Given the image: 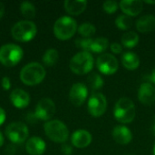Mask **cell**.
Segmentation results:
<instances>
[{"mask_svg": "<svg viewBox=\"0 0 155 155\" xmlns=\"http://www.w3.org/2000/svg\"><path fill=\"white\" fill-rule=\"evenodd\" d=\"M93 42L92 38H79L75 40V45L83 50H84L85 52L90 51V47H91V44Z\"/></svg>", "mask_w": 155, "mask_h": 155, "instance_id": "cell-29", "label": "cell"}, {"mask_svg": "<svg viewBox=\"0 0 155 155\" xmlns=\"http://www.w3.org/2000/svg\"><path fill=\"white\" fill-rule=\"evenodd\" d=\"M44 130L45 135L54 143H64L69 136L67 126L59 120H51L45 124Z\"/></svg>", "mask_w": 155, "mask_h": 155, "instance_id": "cell-5", "label": "cell"}, {"mask_svg": "<svg viewBox=\"0 0 155 155\" xmlns=\"http://www.w3.org/2000/svg\"><path fill=\"white\" fill-rule=\"evenodd\" d=\"M139 35L133 31H129L126 32L123 37H122V44L124 47L127 48H134V46H136L139 43Z\"/></svg>", "mask_w": 155, "mask_h": 155, "instance_id": "cell-23", "label": "cell"}, {"mask_svg": "<svg viewBox=\"0 0 155 155\" xmlns=\"http://www.w3.org/2000/svg\"><path fill=\"white\" fill-rule=\"evenodd\" d=\"M4 142H5V140H4V136H3L2 133L0 132V147L4 144Z\"/></svg>", "mask_w": 155, "mask_h": 155, "instance_id": "cell-37", "label": "cell"}, {"mask_svg": "<svg viewBox=\"0 0 155 155\" xmlns=\"http://www.w3.org/2000/svg\"><path fill=\"white\" fill-rule=\"evenodd\" d=\"M45 143L38 136L29 138L25 143V151L30 155H42L45 151Z\"/></svg>", "mask_w": 155, "mask_h": 155, "instance_id": "cell-17", "label": "cell"}, {"mask_svg": "<svg viewBox=\"0 0 155 155\" xmlns=\"http://www.w3.org/2000/svg\"><path fill=\"white\" fill-rule=\"evenodd\" d=\"M145 3H146V4H155V1H149V0H146Z\"/></svg>", "mask_w": 155, "mask_h": 155, "instance_id": "cell-38", "label": "cell"}, {"mask_svg": "<svg viewBox=\"0 0 155 155\" xmlns=\"http://www.w3.org/2000/svg\"><path fill=\"white\" fill-rule=\"evenodd\" d=\"M61 151L64 155H71L73 153V148L71 145L64 143L61 147Z\"/></svg>", "mask_w": 155, "mask_h": 155, "instance_id": "cell-32", "label": "cell"}, {"mask_svg": "<svg viewBox=\"0 0 155 155\" xmlns=\"http://www.w3.org/2000/svg\"><path fill=\"white\" fill-rule=\"evenodd\" d=\"M10 101L15 107L18 109H23L30 104V96L28 93H26L25 90L17 88L14 89L11 92Z\"/></svg>", "mask_w": 155, "mask_h": 155, "instance_id": "cell-14", "label": "cell"}, {"mask_svg": "<svg viewBox=\"0 0 155 155\" xmlns=\"http://www.w3.org/2000/svg\"><path fill=\"white\" fill-rule=\"evenodd\" d=\"M109 45V41L107 38L104 37H98L95 39H93V42L91 44L90 51L93 53L100 54L104 52Z\"/></svg>", "mask_w": 155, "mask_h": 155, "instance_id": "cell-22", "label": "cell"}, {"mask_svg": "<svg viewBox=\"0 0 155 155\" xmlns=\"http://www.w3.org/2000/svg\"><path fill=\"white\" fill-rule=\"evenodd\" d=\"M76 21L70 16H62L58 18L54 25V34L59 40H68L75 34L77 30Z\"/></svg>", "mask_w": 155, "mask_h": 155, "instance_id": "cell-4", "label": "cell"}, {"mask_svg": "<svg viewBox=\"0 0 155 155\" xmlns=\"http://www.w3.org/2000/svg\"><path fill=\"white\" fill-rule=\"evenodd\" d=\"M20 12H21L22 15L27 19L34 18L35 16V14H36V10H35V5L32 3L27 2V1L23 2L20 5Z\"/></svg>", "mask_w": 155, "mask_h": 155, "instance_id": "cell-25", "label": "cell"}, {"mask_svg": "<svg viewBox=\"0 0 155 155\" xmlns=\"http://www.w3.org/2000/svg\"><path fill=\"white\" fill-rule=\"evenodd\" d=\"M114 118L122 124H130L135 117V105L129 98H121L117 101L114 110Z\"/></svg>", "mask_w": 155, "mask_h": 155, "instance_id": "cell-2", "label": "cell"}, {"mask_svg": "<svg viewBox=\"0 0 155 155\" xmlns=\"http://www.w3.org/2000/svg\"><path fill=\"white\" fill-rule=\"evenodd\" d=\"M153 155H155V143H154V147H153Z\"/></svg>", "mask_w": 155, "mask_h": 155, "instance_id": "cell-40", "label": "cell"}, {"mask_svg": "<svg viewBox=\"0 0 155 155\" xmlns=\"http://www.w3.org/2000/svg\"><path fill=\"white\" fill-rule=\"evenodd\" d=\"M5 121V110L0 107V125H2Z\"/></svg>", "mask_w": 155, "mask_h": 155, "instance_id": "cell-34", "label": "cell"}, {"mask_svg": "<svg viewBox=\"0 0 155 155\" xmlns=\"http://www.w3.org/2000/svg\"><path fill=\"white\" fill-rule=\"evenodd\" d=\"M45 77V67L36 62L25 64L20 71V79L26 85H36Z\"/></svg>", "mask_w": 155, "mask_h": 155, "instance_id": "cell-1", "label": "cell"}, {"mask_svg": "<svg viewBox=\"0 0 155 155\" xmlns=\"http://www.w3.org/2000/svg\"><path fill=\"white\" fill-rule=\"evenodd\" d=\"M138 99L144 105H153L155 103V87L150 83H143L138 90Z\"/></svg>", "mask_w": 155, "mask_h": 155, "instance_id": "cell-13", "label": "cell"}, {"mask_svg": "<svg viewBox=\"0 0 155 155\" xmlns=\"http://www.w3.org/2000/svg\"><path fill=\"white\" fill-rule=\"evenodd\" d=\"M5 5H4V4L2 3V2H0V18H2L3 17V15H4V14H5Z\"/></svg>", "mask_w": 155, "mask_h": 155, "instance_id": "cell-35", "label": "cell"}, {"mask_svg": "<svg viewBox=\"0 0 155 155\" xmlns=\"http://www.w3.org/2000/svg\"><path fill=\"white\" fill-rule=\"evenodd\" d=\"M88 86L92 90H99L104 86V80L97 73H92L87 78Z\"/></svg>", "mask_w": 155, "mask_h": 155, "instance_id": "cell-26", "label": "cell"}, {"mask_svg": "<svg viewBox=\"0 0 155 155\" xmlns=\"http://www.w3.org/2000/svg\"><path fill=\"white\" fill-rule=\"evenodd\" d=\"M37 28L35 23L29 20H22L14 25L11 29L13 38L18 42L31 41L36 35Z\"/></svg>", "mask_w": 155, "mask_h": 155, "instance_id": "cell-6", "label": "cell"}, {"mask_svg": "<svg viewBox=\"0 0 155 155\" xmlns=\"http://www.w3.org/2000/svg\"><path fill=\"white\" fill-rule=\"evenodd\" d=\"M87 95L88 89L86 85L82 83H76L70 89L69 99L74 106H81L85 102Z\"/></svg>", "mask_w": 155, "mask_h": 155, "instance_id": "cell-12", "label": "cell"}, {"mask_svg": "<svg viewBox=\"0 0 155 155\" xmlns=\"http://www.w3.org/2000/svg\"><path fill=\"white\" fill-rule=\"evenodd\" d=\"M111 50H112V52L114 53V54H120V53H122V51H123V47H122V45H121L120 44H118V43H113V44L111 45Z\"/></svg>", "mask_w": 155, "mask_h": 155, "instance_id": "cell-33", "label": "cell"}, {"mask_svg": "<svg viewBox=\"0 0 155 155\" xmlns=\"http://www.w3.org/2000/svg\"><path fill=\"white\" fill-rule=\"evenodd\" d=\"M150 79H151V81L155 84V66L154 68H153V72H152V74H151V76H150Z\"/></svg>", "mask_w": 155, "mask_h": 155, "instance_id": "cell-36", "label": "cell"}, {"mask_svg": "<svg viewBox=\"0 0 155 155\" xmlns=\"http://www.w3.org/2000/svg\"><path fill=\"white\" fill-rule=\"evenodd\" d=\"M23 49L14 44H7L0 48V63L5 66H15L23 57Z\"/></svg>", "mask_w": 155, "mask_h": 155, "instance_id": "cell-7", "label": "cell"}, {"mask_svg": "<svg viewBox=\"0 0 155 155\" xmlns=\"http://www.w3.org/2000/svg\"><path fill=\"white\" fill-rule=\"evenodd\" d=\"M1 84H2V87L4 90L7 91L10 89L11 87V81H10V78L7 77V76H5L2 78V82H1Z\"/></svg>", "mask_w": 155, "mask_h": 155, "instance_id": "cell-31", "label": "cell"}, {"mask_svg": "<svg viewBox=\"0 0 155 155\" xmlns=\"http://www.w3.org/2000/svg\"><path fill=\"white\" fill-rule=\"evenodd\" d=\"M115 25L121 30H128L133 25V20L129 15H120L115 19Z\"/></svg>", "mask_w": 155, "mask_h": 155, "instance_id": "cell-27", "label": "cell"}, {"mask_svg": "<svg viewBox=\"0 0 155 155\" xmlns=\"http://www.w3.org/2000/svg\"><path fill=\"white\" fill-rule=\"evenodd\" d=\"M136 28L141 33H149L155 29V16L145 15L136 21Z\"/></svg>", "mask_w": 155, "mask_h": 155, "instance_id": "cell-19", "label": "cell"}, {"mask_svg": "<svg viewBox=\"0 0 155 155\" xmlns=\"http://www.w3.org/2000/svg\"><path fill=\"white\" fill-rule=\"evenodd\" d=\"M6 137L13 143L20 144L26 141L29 135L28 127L20 122H15L9 124L5 131Z\"/></svg>", "mask_w": 155, "mask_h": 155, "instance_id": "cell-8", "label": "cell"}, {"mask_svg": "<svg viewBox=\"0 0 155 155\" xmlns=\"http://www.w3.org/2000/svg\"><path fill=\"white\" fill-rule=\"evenodd\" d=\"M119 5L124 15L129 16L138 15L143 7V2L139 0H123L120 2Z\"/></svg>", "mask_w": 155, "mask_h": 155, "instance_id": "cell-15", "label": "cell"}, {"mask_svg": "<svg viewBox=\"0 0 155 155\" xmlns=\"http://www.w3.org/2000/svg\"><path fill=\"white\" fill-rule=\"evenodd\" d=\"M55 110V104L53 100L49 98H43L36 104L35 115L38 120L48 121L54 115Z\"/></svg>", "mask_w": 155, "mask_h": 155, "instance_id": "cell-11", "label": "cell"}, {"mask_svg": "<svg viewBox=\"0 0 155 155\" xmlns=\"http://www.w3.org/2000/svg\"><path fill=\"white\" fill-rule=\"evenodd\" d=\"M58 52L54 48L47 49L43 55V62L46 66H54L58 61Z\"/></svg>", "mask_w": 155, "mask_h": 155, "instance_id": "cell-24", "label": "cell"}, {"mask_svg": "<svg viewBox=\"0 0 155 155\" xmlns=\"http://www.w3.org/2000/svg\"><path fill=\"white\" fill-rule=\"evenodd\" d=\"M122 64L128 70H135L140 65V58L136 54L127 52L122 56Z\"/></svg>", "mask_w": 155, "mask_h": 155, "instance_id": "cell-21", "label": "cell"}, {"mask_svg": "<svg viewBox=\"0 0 155 155\" xmlns=\"http://www.w3.org/2000/svg\"><path fill=\"white\" fill-rule=\"evenodd\" d=\"M119 7V5L116 1H114V0H108V1H105L104 4H103V8L104 10L108 13V14H114L117 11Z\"/></svg>", "mask_w": 155, "mask_h": 155, "instance_id": "cell-30", "label": "cell"}, {"mask_svg": "<svg viewBox=\"0 0 155 155\" xmlns=\"http://www.w3.org/2000/svg\"><path fill=\"white\" fill-rule=\"evenodd\" d=\"M96 66L99 72L104 74L110 75L117 72L119 64L115 56L111 54H103L97 58Z\"/></svg>", "mask_w": 155, "mask_h": 155, "instance_id": "cell-10", "label": "cell"}, {"mask_svg": "<svg viewBox=\"0 0 155 155\" xmlns=\"http://www.w3.org/2000/svg\"><path fill=\"white\" fill-rule=\"evenodd\" d=\"M78 33L84 38H91L95 34V26L90 23H84L78 27Z\"/></svg>", "mask_w": 155, "mask_h": 155, "instance_id": "cell-28", "label": "cell"}, {"mask_svg": "<svg viewBox=\"0 0 155 155\" xmlns=\"http://www.w3.org/2000/svg\"><path fill=\"white\" fill-rule=\"evenodd\" d=\"M71 142L76 148H85L92 143V134L86 130H77L72 134Z\"/></svg>", "mask_w": 155, "mask_h": 155, "instance_id": "cell-16", "label": "cell"}, {"mask_svg": "<svg viewBox=\"0 0 155 155\" xmlns=\"http://www.w3.org/2000/svg\"><path fill=\"white\" fill-rule=\"evenodd\" d=\"M113 137L117 143L121 145H125L131 143L133 139V134L126 126L118 125L114 127L113 131Z\"/></svg>", "mask_w": 155, "mask_h": 155, "instance_id": "cell-18", "label": "cell"}, {"mask_svg": "<svg viewBox=\"0 0 155 155\" xmlns=\"http://www.w3.org/2000/svg\"><path fill=\"white\" fill-rule=\"evenodd\" d=\"M87 5V2L85 0H79V1H73V0H66L64 3V6L65 11L72 15H79L82 14Z\"/></svg>", "mask_w": 155, "mask_h": 155, "instance_id": "cell-20", "label": "cell"}, {"mask_svg": "<svg viewBox=\"0 0 155 155\" xmlns=\"http://www.w3.org/2000/svg\"><path fill=\"white\" fill-rule=\"evenodd\" d=\"M71 71L76 74H86L94 67V57L90 52H80L74 54L69 63Z\"/></svg>", "mask_w": 155, "mask_h": 155, "instance_id": "cell-3", "label": "cell"}, {"mask_svg": "<svg viewBox=\"0 0 155 155\" xmlns=\"http://www.w3.org/2000/svg\"><path fill=\"white\" fill-rule=\"evenodd\" d=\"M106 107H107V101L103 94L94 93L90 96L87 104V108L89 114L93 117L102 116L105 113Z\"/></svg>", "mask_w": 155, "mask_h": 155, "instance_id": "cell-9", "label": "cell"}, {"mask_svg": "<svg viewBox=\"0 0 155 155\" xmlns=\"http://www.w3.org/2000/svg\"><path fill=\"white\" fill-rule=\"evenodd\" d=\"M153 132H154V134H155V119H154V124H153Z\"/></svg>", "mask_w": 155, "mask_h": 155, "instance_id": "cell-39", "label": "cell"}]
</instances>
